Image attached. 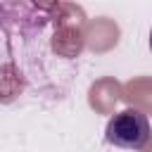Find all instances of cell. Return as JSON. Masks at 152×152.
I'll return each instance as SVG.
<instances>
[{
  "label": "cell",
  "mask_w": 152,
  "mask_h": 152,
  "mask_svg": "<svg viewBox=\"0 0 152 152\" xmlns=\"http://www.w3.org/2000/svg\"><path fill=\"white\" fill-rule=\"evenodd\" d=\"M150 121H147V114H142L140 109L135 107H128L119 114H114L109 121H107V128H104V140L114 147H121V150H142L147 142H150Z\"/></svg>",
  "instance_id": "cell-1"
},
{
  "label": "cell",
  "mask_w": 152,
  "mask_h": 152,
  "mask_svg": "<svg viewBox=\"0 0 152 152\" xmlns=\"http://www.w3.org/2000/svg\"><path fill=\"white\" fill-rule=\"evenodd\" d=\"M150 50H152V31H150Z\"/></svg>",
  "instance_id": "cell-2"
}]
</instances>
